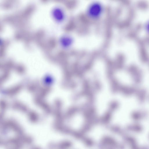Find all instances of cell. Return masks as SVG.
I'll return each instance as SVG.
<instances>
[{
  "instance_id": "cell-3",
  "label": "cell",
  "mask_w": 149,
  "mask_h": 149,
  "mask_svg": "<svg viewBox=\"0 0 149 149\" xmlns=\"http://www.w3.org/2000/svg\"><path fill=\"white\" fill-rule=\"evenodd\" d=\"M53 14L55 18L58 21H61L64 19V15L62 10L59 8L55 9L53 12Z\"/></svg>"
},
{
  "instance_id": "cell-1",
  "label": "cell",
  "mask_w": 149,
  "mask_h": 149,
  "mask_svg": "<svg viewBox=\"0 0 149 149\" xmlns=\"http://www.w3.org/2000/svg\"><path fill=\"white\" fill-rule=\"evenodd\" d=\"M103 11V7L98 2H94L91 4L88 8L87 14L91 18L96 19L100 17Z\"/></svg>"
},
{
  "instance_id": "cell-2",
  "label": "cell",
  "mask_w": 149,
  "mask_h": 149,
  "mask_svg": "<svg viewBox=\"0 0 149 149\" xmlns=\"http://www.w3.org/2000/svg\"><path fill=\"white\" fill-rule=\"evenodd\" d=\"M61 43L62 46L65 48H68L70 47L73 42L72 38L68 36L63 37L61 39Z\"/></svg>"
}]
</instances>
